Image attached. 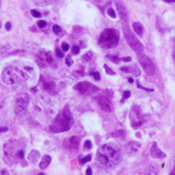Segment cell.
<instances>
[{
  "label": "cell",
  "mask_w": 175,
  "mask_h": 175,
  "mask_svg": "<svg viewBox=\"0 0 175 175\" xmlns=\"http://www.w3.org/2000/svg\"><path fill=\"white\" fill-rule=\"evenodd\" d=\"M72 52L74 53V54L78 55L80 53V47L79 46L75 45L72 47Z\"/></svg>",
  "instance_id": "obj_35"
},
{
  "label": "cell",
  "mask_w": 175,
  "mask_h": 175,
  "mask_svg": "<svg viewBox=\"0 0 175 175\" xmlns=\"http://www.w3.org/2000/svg\"><path fill=\"white\" fill-rule=\"evenodd\" d=\"M93 56V53L91 51H88L82 55V59L84 62H88L90 61Z\"/></svg>",
  "instance_id": "obj_19"
},
{
  "label": "cell",
  "mask_w": 175,
  "mask_h": 175,
  "mask_svg": "<svg viewBox=\"0 0 175 175\" xmlns=\"http://www.w3.org/2000/svg\"><path fill=\"white\" fill-rule=\"evenodd\" d=\"M79 45L81 46L82 48H86V46H87L86 44L85 43L84 41H81V42H80Z\"/></svg>",
  "instance_id": "obj_43"
},
{
  "label": "cell",
  "mask_w": 175,
  "mask_h": 175,
  "mask_svg": "<svg viewBox=\"0 0 175 175\" xmlns=\"http://www.w3.org/2000/svg\"><path fill=\"white\" fill-rule=\"evenodd\" d=\"M130 96H131V92H130L129 90H126V91H124V93H123L122 99H121L120 102H122V103H123V102L124 101H125L126 99H129V98L130 97Z\"/></svg>",
  "instance_id": "obj_28"
},
{
  "label": "cell",
  "mask_w": 175,
  "mask_h": 175,
  "mask_svg": "<svg viewBox=\"0 0 175 175\" xmlns=\"http://www.w3.org/2000/svg\"><path fill=\"white\" fill-rule=\"evenodd\" d=\"M16 155L18 158H19L21 159H23L24 158V151L23 150H21L19 151H18Z\"/></svg>",
  "instance_id": "obj_38"
},
{
  "label": "cell",
  "mask_w": 175,
  "mask_h": 175,
  "mask_svg": "<svg viewBox=\"0 0 175 175\" xmlns=\"http://www.w3.org/2000/svg\"><path fill=\"white\" fill-rule=\"evenodd\" d=\"M52 30L55 34H59L62 32V29L57 24H54L52 26Z\"/></svg>",
  "instance_id": "obj_25"
},
{
  "label": "cell",
  "mask_w": 175,
  "mask_h": 175,
  "mask_svg": "<svg viewBox=\"0 0 175 175\" xmlns=\"http://www.w3.org/2000/svg\"><path fill=\"white\" fill-rule=\"evenodd\" d=\"M107 14H108V16H109L113 19H115L116 17V11L114 10V8H109L107 10Z\"/></svg>",
  "instance_id": "obj_23"
},
{
  "label": "cell",
  "mask_w": 175,
  "mask_h": 175,
  "mask_svg": "<svg viewBox=\"0 0 175 175\" xmlns=\"http://www.w3.org/2000/svg\"><path fill=\"white\" fill-rule=\"evenodd\" d=\"M73 75L76 77H83L85 75V71L84 69H79V70H75L73 73Z\"/></svg>",
  "instance_id": "obj_26"
},
{
  "label": "cell",
  "mask_w": 175,
  "mask_h": 175,
  "mask_svg": "<svg viewBox=\"0 0 175 175\" xmlns=\"http://www.w3.org/2000/svg\"><path fill=\"white\" fill-rule=\"evenodd\" d=\"M132 28L133 29V31L135 32V33L138 35L139 36H142V34H143L144 27L140 23L134 22L132 24Z\"/></svg>",
  "instance_id": "obj_14"
},
{
  "label": "cell",
  "mask_w": 175,
  "mask_h": 175,
  "mask_svg": "<svg viewBox=\"0 0 175 175\" xmlns=\"http://www.w3.org/2000/svg\"><path fill=\"white\" fill-rule=\"evenodd\" d=\"M84 146L87 148L88 149H91L93 148V144L90 140H86L84 143Z\"/></svg>",
  "instance_id": "obj_37"
},
{
  "label": "cell",
  "mask_w": 175,
  "mask_h": 175,
  "mask_svg": "<svg viewBox=\"0 0 175 175\" xmlns=\"http://www.w3.org/2000/svg\"><path fill=\"white\" fill-rule=\"evenodd\" d=\"M8 130L7 127H0V133L2 132H6Z\"/></svg>",
  "instance_id": "obj_44"
},
{
  "label": "cell",
  "mask_w": 175,
  "mask_h": 175,
  "mask_svg": "<svg viewBox=\"0 0 175 175\" xmlns=\"http://www.w3.org/2000/svg\"><path fill=\"white\" fill-rule=\"evenodd\" d=\"M40 158V154L36 150H32L28 155V159L32 164H36Z\"/></svg>",
  "instance_id": "obj_12"
},
{
  "label": "cell",
  "mask_w": 175,
  "mask_h": 175,
  "mask_svg": "<svg viewBox=\"0 0 175 175\" xmlns=\"http://www.w3.org/2000/svg\"><path fill=\"white\" fill-rule=\"evenodd\" d=\"M138 59L139 63L143 68L144 72L147 75H153L155 73V66H154L152 60L148 56L143 54L142 53L138 54Z\"/></svg>",
  "instance_id": "obj_5"
},
{
  "label": "cell",
  "mask_w": 175,
  "mask_h": 175,
  "mask_svg": "<svg viewBox=\"0 0 175 175\" xmlns=\"http://www.w3.org/2000/svg\"><path fill=\"white\" fill-rule=\"evenodd\" d=\"M96 161L101 167L106 169L114 168L121 162L120 150L114 144L103 145L97 151Z\"/></svg>",
  "instance_id": "obj_1"
},
{
  "label": "cell",
  "mask_w": 175,
  "mask_h": 175,
  "mask_svg": "<svg viewBox=\"0 0 175 175\" xmlns=\"http://www.w3.org/2000/svg\"><path fill=\"white\" fill-rule=\"evenodd\" d=\"M31 91L32 93H36V92H37V89L36 88V87H34L33 88L31 89Z\"/></svg>",
  "instance_id": "obj_46"
},
{
  "label": "cell",
  "mask_w": 175,
  "mask_h": 175,
  "mask_svg": "<svg viewBox=\"0 0 175 175\" xmlns=\"http://www.w3.org/2000/svg\"><path fill=\"white\" fill-rule=\"evenodd\" d=\"M55 55L58 58H62L64 56V52L62 51V50L60 48H56L55 49Z\"/></svg>",
  "instance_id": "obj_29"
},
{
  "label": "cell",
  "mask_w": 175,
  "mask_h": 175,
  "mask_svg": "<svg viewBox=\"0 0 175 175\" xmlns=\"http://www.w3.org/2000/svg\"><path fill=\"white\" fill-rule=\"evenodd\" d=\"M97 102L102 110L105 112L112 111V103L105 96H99L97 98Z\"/></svg>",
  "instance_id": "obj_9"
},
{
  "label": "cell",
  "mask_w": 175,
  "mask_h": 175,
  "mask_svg": "<svg viewBox=\"0 0 175 175\" xmlns=\"http://www.w3.org/2000/svg\"><path fill=\"white\" fill-rule=\"evenodd\" d=\"M112 135L116 138L123 137V136H124V135H125V133H124V131H123V130H118V131L114 132Z\"/></svg>",
  "instance_id": "obj_24"
},
{
  "label": "cell",
  "mask_w": 175,
  "mask_h": 175,
  "mask_svg": "<svg viewBox=\"0 0 175 175\" xmlns=\"http://www.w3.org/2000/svg\"><path fill=\"white\" fill-rule=\"evenodd\" d=\"M123 34L127 43H128L130 47H131L133 51H135L138 54L143 53L144 46L142 45V44L140 43V41L138 39L136 36L131 31V29H130L129 26L128 25L124 26Z\"/></svg>",
  "instance_id": "obj_3"
},
{
  "label": "cell",
  "mask_w": 175,
  "mask_h": 175,
  "mask_svg": "<svg viewBox=\"0 0 175 175\" xmlns=\"http://www.w3.org/2000/svg\"><path fill=\"white\" fill-rule=\"evenodd\" d=\"M128 82L130 83V84H133V82H134V80H133V79L132 78H128Z\"/></svg>",
  "instance_id": "obj_45"
},
{
  "label": "cell",
  "mask_w": 175,
  "mask_h": 175,
  "mask_svg": "<svg viewBox=\"0 0 175 175\" xmlns=\"http://www.w3.org/2000/svg\"><path fill=\"white\" fill-rule=\"evenodd\" d=\"M70 48V45L66 42H63L62 43V50L64 51H67Z\"/></svg>",
  "instance_id": "obj_34"
},
{
  "label": "cell",
  "mask_w": 175,
  "mask_h": 175,
  "mask_svg": "<svg viewBox=\"0 0 175 175\" xmlns=\"http://www.w3.org/2000/svg\"><path fill=\"white\" fill-rule=\"evenodd\" d=\"M74 89L77 91H78L79 93L81 94H93L99 91V88L87 81L81 82L78 83V84H77L75 86H74Z\"/></svg>",
  "instance_id": "obj_6"
},
{
  "label": "cell",
  "mask_w": 175,
  "mask_h": 175,
  "mask_svg": "<svg viewBox=\"0 0 175 175\" xmlns=\"http://www.w3.org/2000/svg\"><path fill=\"white\" fill-rule=\"evenodd\" d=\"M165 166V164H162V168H164Z\"/></svg>",
  "instance_id": "obj_49"
},
{
  "label": "cell",
  "mask_w": 175,
  "mask_h": 175,
  "mask_svg": "<svg viewBox=\"0 0 175 175\" xmlns=\"http://www.w3.org/2000/svg\"><path fill=\"white\" fill-rule=\"evenodd\" d=\"M29 103V97L27 94L17 98L15 105V112L17 114H21L25 111Z\"/></svg>",
  "instance_id": "obj_7"
},
{
  "label": "cell",
  "mask_w": 175,
  "mask_h": 175,
  "mask_svg": "<svg viewBox=\"0 0 175 175\" xmlns=\"http://www.w3.org/2000/svg\"><path fill=\"white\" fill-rule=\"evenodd\" d=\"M51 162V158L48 155H44L41 159V161L39 164V168L41 170H44L46 168L49 166L50 163Z\"/></svg>",
  "instance_id": "obj_11"
},
{
  "label": "cell",
  "mask_w": 175,
  "mask_h": 175,
  "mask_svg": "<svg viewBox=\"0 0 175 175\" xmlns=\"http://www.w3.org/2000/svg\"><path fill=\"white\" fill-rule=\"evenodd\" d=\"M86 174L87 175H92L93 174V171H92L91 168H88L86 171Z\"/></svg>",
  "instance_id": "obj_42"
},
{
  "label": "cell",
  "mask_w": 175,
  "mask_h": 175,
  "mask_svg": "<svg viewBox=\"0 0 175 175\" xmlns=\"http://www.w3.org/2000/svg\"><path fill=\"white\" fill-rule=\"evenodd\" d=\"M103 67H104V69L105 70V73H106L107 75H116V73L114 72V71L112 70L110 67H109L106 64H104Z\"/></svg>",
  "instance_id": "obj_22"
},
{
  "label": "cell",
  "mask_w": 175,
  "mask_h": 175,
  "mask_svg": "<svg viewBox=\"0 0 175 175\" xmlns=\"http://www.w3.org/2000/svg\"><path fill=\"white\" fill-rule=\"evenodd\" d=\"M31 14L32 15V17H34V18H40L41 17V13H39V12L34 10V9H32L30 11Z\"/></svg>",
  "instance_id": "obj_30"
},
{
  "label": "cell",
  "mask_w": 175,
  "mask_h": 175,
  "mask_svg": "<svg viewBox=\"0 0 175 175\" xmlns=\"http://www.w3.org/2000/svg\"><path fill=\"white\" fill-rule=\"evenodd\" d=\"M73 123L67 120L62 114L58 115L49 127V129L53 133H61L67 131L70 129Z\"/></svg>",
  "instance_id": "obj_4"
},
{
  "label": "cell",
  "mask_w": 175,
  "mask_h": 175,
  "mask_svg": "<svg viewBox=\"0 0 175 175\" xmlns=\"http://www.w3.org/2000/svg\"><path fill=\"white\" fill-rule=\"evenodd\" d=\"M120 60H122L124 62H129L132 60V58L131 57H129V56H127V57L121 58Z\"/></svg>",
  "instance_id": "obj_39"
},
{
  "label": "cell",
  "mask_w": 175,
  "mask_h": 175,
  "mask_svg": "<svg viewBox=\"0 0 175 175\" xmlns=\"http://www.w3.org/2000/svg\"><path fill=\"white\" fill-rule=\"evenodd\" d=\"M120 70L123 71L124 73H129V69L128 67H123L120 68Z\"/></svg>",
  "instance_id": "obj_41"
},
{
  "label": "cell",
  "mask_w": 175,
  "mask_h": 175,
  "mask_svg": "<svg viewBox=\"0 0 175 175\" xmlns=\"http://www.w3.org/2000/svg\"><path fill=\"white\" fill-rule=\"evenodd\" d=\"M62 114L65 118H66L67 120L70 121V122H71V123H73V115H72V113H71V112L70 110V108H69V104H67L64 107Z\"/></svg>",
  "instance_id": "obj_13"
},
{
  "label": "cell",
  "mask_w": 175,
  "mask_h": 175,
  "mask_svg": "<svg viewBox=\"0 0 175 175\" xmlns=\"http://www.w3.org/2000/svg\"><path fill=\"white\" fill-rule=\"evenodd\" d=\"M164 1L168 3H175V0H164Z\"/></svg>",
  "instance_id": "obj_47"
},
{
  "label": "cell",
  "mask_w": 175,
  "mask_h": 175,
  "mask_svg": "<svg viewBox=\"0 0 175 175\" xmlns=\"http://www.w3.org/2000/svg\"><path fill=\"white\" fill-rule=\"evenodd\" d=\"M90 75L93 76V78L96 81H100L101 80V75L99 72H94V73H90Z\"/></svg>",
  "instance_id": "obj_32"
},
{
  "label": "cell",
  "mask_w": 175,
  "mask_h": 175,
  "mask_svg": "<svg viewBox=\"0 0 175 175\" xmlns=\"http://www.w3.org/2000/svg\"><path fill=\"white\" fill-rule=\"evenodd\" d=\"M106 58L108 59L109 61H111L112 62H114L115 64H118L120 61V58H119L116 55H108L106 56Z\"/></svg>",
  "instance_id": "obj_18"
},
{
  "label": "cell",
  "mask_w": 175,
  "mask_h": 175,
  "mask_svg": "<svg viewBox=\"0 0 175 175\" xmlns=\"http://www.w3.org/2000/svg\"><path fill=\"white\" fill-rule=\"evenodd\" d=\"M57 0H34L35 4L39 6H46L55 4Z\"/></svg>",
  "instance_id": "obj_15"
},
{
  "label": "cell",
  "mask_w": 175,
  "mask_h": 175,
  "mask_svg": "<svg viewBox=\"0 0 175 175\" xmlns=\"http://www.w3.org/2000/svg\"><path fill=\"white\" fill-rule=\"evenodd\" d=\"M73 28H73L74 33H75V34H79V33H82L83 29L81 28V27L75 26V27H73Z\"/></svg>",
  "instance_id": "obj_36"
},
{
  "label": "cell",
  "mask_w": 175,
  "mask_h": 175,
  "mask_svg": "<svg viewBox=\"0 0 175 175\" xmlns=\"http://www.w3.org/2000/svg\"><path fill=\"white\" fill-rule=\"evenodd\" d=\"M47 25V23L44 20H40V21H38L37 23V25L38 26V28H45Z\"/></svg>",
  "instance_id": "obj_31"
},
{
  "label": "cell",
  "mask_w": 175,
  "mask_h": 175,
  "mask_svg": "<svg viewBox=\"0 0 175 175\" xmlns=\"http://www.w3.org/2000/svg\"><path fill=\"white\" fill-rule=\"evenodd\" d=\"M65 63H66V64L67 65L68 67H70V66H72V65L73 64L74 62L72 60V58H71L70 55H68L67 56L66 59H65Z\"/></svg>",
  "instance_id": "obj_27"
},
{
  "label": "cell",
  "mask_w": 175,
  "mask_h": 175,
  "mask_svg": "<svg viewBox=\"0 0 175 175\" xmlns=\"http://www.w3.org/2000/svg\"><path fill=\"white\" fill-rule=\"evenodd\" d=\"M2 4V0H0V8H1V6Z\"/></svg>",
  "instance_id": "obj_48"
},
{
  "label": "cell",
  "mask_w": 175,
  "mask_h": 175,
  "mask_svg": "<svg viewBox=\"0 0 175 175\" xmlns=\"http://www.w3.org/2000/svg\"><path fill=\"white\" fill-rule=\"evenodd\" d=\"M120 40V34L117 29L108 28L102 32L99 38V44L102 48L108 49L118 46Z\"/></svg>",
  "instance_id": "obj_2"
},
{
  "label": "cell",
  "mask_w": 175,
  "mask_h": 175,
  "mask_svg": "<svg viewBox=\"0 0 175 175\" xmlns=\"http://www.w3.org/2000/svg\"><path fill=\"white\" fill-rule=\"evenodd\" d=\"M5 28H6V30H7L8 32L11 30V29H12V24H11V23H10V21H8L6 23Z\"/></svg>",
  "instance_id": "obj_40"
},
{
  "label": "cell",
  "mask_w": 175,
  "mask_h": 175,
  "mask_svg": "<svg viewBox=\"0 0 175 175\" xmlns=\"http://www.w3.org/2000/svg\"><path fill=\"white\" fill-rule=\"evenodd\" d=\"M92 160V156L90 155H87L86 157H84V158H82V159H79V162L80 164L84 165L86 163L90 162Z\"/></svg>",
  "instance_id": "obj_21"
},
{
  "label": "cell",
  "mask_w": 175,
  "mask_h": 175,
  "mask_svg": "<svg viewBox=\"0 0 175 175\" xmlns=\"http://www.w3.org/2000/svg\"><path fill=\"white\" fill-rule=\"evenodd\" d=\"M150 155L154 159H162L167 157L166 154L163 152V151L159 149L158 143H157L156 142H154L152 144V146H151Z\"/></svg>",
  "instance_id": "obj_8"
},
{
  "label": "cell",
  "mask_w": 175,
  "mask_h": 175,
  "mask_svg": "<svg viewBox=\"0 0 175 175\" xmlns=\"http://www.w3.org/2000/svg\"><path fill=\"white\" fill-rule=\"evenodd\" d=\"M136 86H137V87L138 88H140V89H142V90H146V91H149V92H153L154 90L152 88H145L144 86H141L140 84V83H139V82H136Z\"/></svg>",
  "instance_id": "obj_33"
},
{
  "label": "cell",
  "mask_w": 175,
  "mask_h": 175,
  "mask_svg": "<svg viewBox=\"0 0 175 175\" xmlns=\"http://www.w3.org/2000/svg\"><path fill=\"white\" fill-rule=\"evenodd\" d=\"M43 87L47 91L52 90L55 87V84L53 82H44L43 84Z\"/></svg>",
  "instance_id": "obj_17"
},
{
  "label": "cell",
  "mask_w": 175,
  "mask_h": 175,
  "mask_svg": "<svg viewBox=\"0 0 175 175\" xmlns=\"http://www.w3.org/2000/svg\"><path fill=\"white\" fill-rule=\"evenodd\" d=\"M116 10L120 19L124 22H127V21H128V13H127L125 6L121 2H116Z\"/></svg>",
  "instance_id": "obj_10"
},
{
  "label": "cell",
  "mask_w": 175,
  "mask_h": 175,
  "mask_svg": "<svg viewBox=\"0 0 175 175\" xmlns=\"http://www.w3.org/2000/svg\"><path fill=\"white\" fill-rule=\"evenodd\" d=\"M69 143L73 147L78 148L80 144V138L79 136L73 135L69 139Z\"/></svg>",
  "instance_id": "obj_16"
},
{
  "label": "cell",
  "mask_w": 175,
  "mask_h": 175,
  "mask_svg": "<svg viewBox=\"0 0 175 175\" xmlns=\"http://www.w3.org/2000/svg\"><path fill=\"white\" fill-rule=\"evenodd\" d=\"M129 73H131L135 76L138 77L140 75V71L138 69V68L137 67L133 66L131 68L129 67Z\"/></svg>",
  "instance_id": "obj_20"
}]
</instances>
